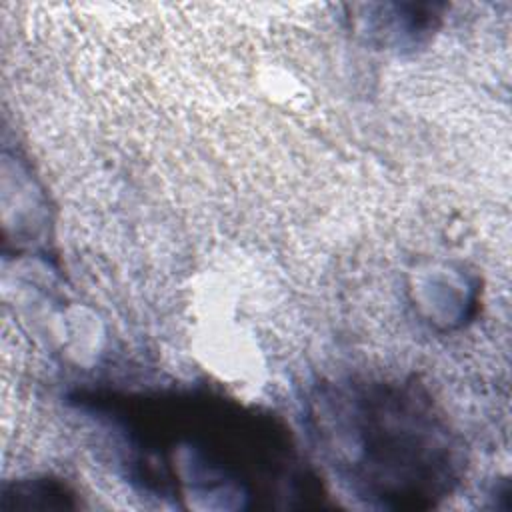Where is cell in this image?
Instances as JSON below:
<instances>
[{
    "label": "cell",
    "instance_id": "obj_1",
    "mask_svg": "<svg viewBox=\"0 0 512 512\" xmlns=\"http://www.w3.org/2000/svg\"><path fill=\"white\" fill-rule=\"evenodd\" d=\"M352 478L368 494L398 504L430 500L446 490L452 450L436 422L412 400L362 398L352 414Z\"/></svg>",
    "mask_w": 512,
    "mask_h": 512
}]
</instances>
